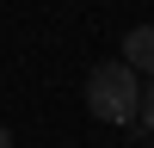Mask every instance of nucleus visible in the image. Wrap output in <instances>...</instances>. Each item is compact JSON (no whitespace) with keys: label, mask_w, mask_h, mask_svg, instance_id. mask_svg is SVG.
<instances>
[{"label":"nucleus","mask_w":154,"mask_h":148,"mask_svg":"<svg viewBox=\"0 0 154 148\" xmlns=\"http://www.w3.org/2000/svg\"><path fill=\"white\" fill-rule=\"evenodd\" d=\"M86 111H93L99 123H123V130H130L136 111H142V74L123 68V62L86 68Z\"/></svg>","instance_id":"nucleus-1"},{"label":"nucleus","mask_w":154,"mask_h":148,"mask_svg":"<svg viewBox=\"0 0 154 148\" xmlns=\"http://www.w3.org/2000/svg\"><path fill=\"white\" fill-rule=\"evenodd\" d=\"M136 123H142V130H154V80L142 86V111H136Z\"/></svg>","instance_id":"nucleus-3"},{"label":"nucleus","mask_w":154,"mask_h":148,"mask_svg":"<svg viewBox=\"0 0 154 148\" xmlns=\"http://www.w3.org/2000/svg\"><path fill=\"white\" fill-rule=\"evenodd\" d=\"M123 68H136V74H154V25H136L130 37H123Z\"/></svg>","instance_id":"nucleus-2"},{"label":"nucleus","mask_w":154,"mask_h":148,"mask_svg":"<svg viewBox=\"0 0 154 148\" xmlns=\"http://www.w3.org/2000/svg\"><path fill=\"white\" fill-rule=\"evenodd\" d=\"M0 148H12V130H6V123H0Z\"/></svg>","instance_id":"nucleus-4"}]
</instances>
